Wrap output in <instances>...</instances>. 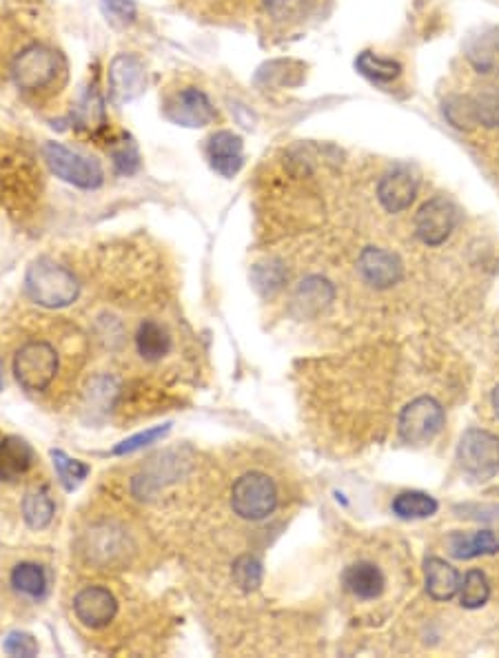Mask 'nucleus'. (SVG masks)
<instances>
[{"mask_svg": "<svg viewBox=\"0 0 499 658\" xmlns=\"http://www.w3.org/2000/svg\"><path fill=\"white\" fill-rule=\"evenodd\" d=\"M267 14L276 20H289L295 14H300L304 0H262Z\"/></svg>", "mask_w": 499, "mask_h": 658, "instance_id": "36", "label": "nucleus"}, {"mask_svg": "<svg viewBox=\"0 0 499 658\" xmlns=\"http://www.w3.org/2000/svg\"><path fill=\"white\" fill-rule=\"evenodd\" d=\"M5 370H3V359H0V390H3V384H5Z\"/></svg>", "mask_w": 499, "mask_h": 658, "instance_id": "39", "label": "nucleus"}, {"mask_svg": "<svg viewBox=\"0 0 499 658\" xmlns=\"http://www.w3.org/2000/svg\"><path fill=\"white\" fill-rule=\"evenodd\" d=\"M162 113L173 125L180 127H207L218 118V111L213 107L211 98L200 87H178L171 89L162 100Z\"/></svg>", "mask_w": 499, "mask_h": 658, "instance_id": "7", "label": "nucleus"}, {"mask_svg": "<svg viewBox=\"0 0 499 658\" xmlns=\"http://www.w3.org/2000/svg\"><path fill=\"white\" fill-rule=\"evenodd\" d=\"M47 588V572L36 561L20 559L14 561L12 568L7 570V590H12L18 599L40 601L47 594Z\"/></svg>", "mask_w": 499, "mask_h": 658, "instance_id": "16", "label": "nucleus"}, {"mask_svg": "<svg viewBox=\"0 0 499 658\" xmlns=\"http://www.w3.org/2000/svg\"><path fill=\"white\" fill-rule=\"evenodd\" d=\"M38 457L25 439L16 435L0 437V488L18 486L32 475Z\"/></svg>", "mask_w": 499, "mask_h": 658, "instance_id": "12", "label": "nucleus"}, {"mask_svg": "<svg viewBox=\"0 0 499 658\" xmlns=\"http://www.w3.org/2000/svg\"><path fill=\"white\" fill-rule=\"evenodd\" d=\"M358 269L360 275L364 277V282L373 286V289H391L397 282L402 280V262L400 257L391 251L378 249V246H369L360 253L358 260Z\"/></svg>", "mask_w": 499, "mask_h": 658, "instance_id": "13", "label": "nucleus"}, {"mask_svg": "<svg viewBox=\"0 0 499 658\" xmlns=\"http://www.w3.org/2000/svg\"><path fill=\"white\" fill-rule=\"evenodd\" d=\"M233 579L242 590H256L262 583V563L256 557L244 554L236 563H233Z\"/></svg>", "mask_w": 499, "mask_h": 658, "instance_id": "30", "label": "nucleus"}, {"mask_svg": "<svg viewBox=\"0 0 499 658\" xmlns=\"http://www.w3.org/2000/svg\"><path fill=\"white\" fill-rule=\"evenodd\" d=\"M103 7L105 12L118 20V23H134L136 16H138V9L134 0H103Z\"/></svg>", "mask_w": 499, "mask_h": 658, "instance_id": "35", "label": "nucleus"}, {"mask_svg": "<svg viewBox=\"0 0 499 658\" xmlns=\"http://www.w3.org/2000/svg\"><path fill=\"white\" fill-rule=\"evenodd\" d=\"M63 368V353L45 337H25L12 351V373L16 384L29 395L52 390Z\"/></svg>", "mask_w": 499, "mask_h": 658, "instance_id": "1", "label": "nucleus"}, {"mask_svg": "<svg viewBox=\"0 0 499 658\" xmlns=\"http://www.w3.org/2000/svg\"><path fill=\"white\" fill-rule=\"evenodd\" d=\"M76 619L91 630H103L118 614V601L114 592L103 585H89L83 588L74 599Z\"/></svg>", "mask_w": 499, "mask_h": 658, "instance_id": "11", "label": "nucleus"}, {"mask_svg": "<svg viewBox=\"0 0 499 658\" xmlns=\"http://www.w3.org/2000/svg\"><path fill=\"white\" fill-rule=\"evenodd\" d=\"M284 277H287V273H284V269L278 262L258 264L256 269H253V282H256V286L264 295L276 293L284 284Z\"/></svg>", "mask_w": 499, "mask_h": 658, "instance_id": "32", "label": "nucleus"}, {"mask_svg": "<svg viewBox=\"0 0 499 658\" xmlns=\"http://www.w3.org/2000/svg\"><path fill=\"white\" fill-rule=\"evenodd\" d=\"M12 76L18 91L27 96H52L67 80L65 58L47 45H29L16 56Z\"/></svg>", "mask_w": 499, "mask_h": 658, "instance_id": "2", "label": "nucleus"}, {"mask_svg": "<svg viewBox=\"0 0 499 658\" xmlns=\"http://www.w3.org/2000/svg\"><path fill=\"white\" fill-rule=\"evenodd\" d=\"M426 592L433 601H451L460 590V572L440 557H431L424 563Z\"/></svg>", "mask_w": 499, "mask_h": 658, "instance_id": "19", "label": "nucleus"}, {"mask_svg": "<svg viewBox=\"0 0 499 658\" xmlns=\"http://www.w3.org/2000/svg\"><path fill=\"white\" fill-rule=\"evenodd\" d=\"M54 464H56V472H58L60 481H63L65 488H69V490L76 488L78 483L89 475V466L80 464V461H76V459H69L65 452H60V450L54 452Z\"/></svg>", "mask_w": 499, "mask_h": 658, "instance_id": "31", "label": "nucleus"}, {"mask_svg": "<svg viewBox=\"0 0 499 658\" xmlns=\"http://www.w3.org/2000/svg\"><path fill=\"white\" fill-rule=\"evenodd\" d=\"M464 56L477 74L499 76V29L484 27L464 43Z\"/></svg>", "mask_w": 499, "mask_h": 658, "instance_id": "15", "label": "nucleus"}, {"mask_svg": "<svg viewBox=\"0 0 499 658\" xmlns=\"http://www.w3.org/2000/svg\"><path fill=\"white\" fill-rule=\"evenodd\" d=\"M333 297V284L320 275H311L300 282L298 293H295V302H298L304 315H313L320 313L329 302H333Z\"/></svg>", "mask_w": 499, "mask_h": 658, "instance_id": "23", "label": "nucleus"}, {"mask_svg": "<svg viewBox=\"0 0 499 658\" xmlns=\"http://www.w3.org/2000/svg\"><path fill=\"white\" fill-rule=\"evenodd\" d=\"M393 512L400 519H429L437 512V501L426 492H402L393 499Z\"/></svg>", "mask_w": 499, "mask_h": 658, "instance_id": "25", "label": "nucleus"}, {"mask_svg": "<svg viewBox=\"0 0 499 658\" xmlns=\"http://www.w3.org/2000/svg\"><path fill=\"white\" fill-rule=\"evenodd\" d=\"M355 69H358L364 78L380 82V85L393 82L402 76V65L397 63V60L378 56L373 54V51H362V54L355 58Z\"/></svg>", "mask_w": 499, "mask_h": 658, "instance_id": "24", "label": "nucleus"}, {"mask_svg": "<svg viewBox=\"0 0 499 658\" xmlns=\"http://www.w3.org/2000/svg\"><path fill=\"white\" fill-rule=\"evenodd\" d=\"M417 195V178L409 169L397 167L384 173L378 182V200L389 213H402L413 204Z\"/></svg>", "mask_w": 499, "mask_h": 658, "instance_id": "14", "label": "nucleus"}, {"mask_svg": "<svg viewBox=\"0 0 499 658\" xmlns=\"http://www.w3.org/2000/svg\"><path fill=\"white\" fill-rule=\"evenodd\" d=\"M3 650L9 656H36L38 654V643L32 634L25 632H12L7 634L3 643Z\"/></svg>", "mask_w": 499, "mask_h": 658, "instance_id": "33", "label": "nucleus"}, {"mask_svg": "<svg viewBox=\"0 0 499 658\" xmlns=\"http://www.w3.org/2000/svg\"><path fill=\"white\" fill-rule=\"evenodd\" d=\"M43 158L56 178L74 184L78 189H98L105 180L103 167L96 160L80 156V153L60 145V142H45Z\"/></svg>", "mask_w": 499, "mask_h": 658, "instance_id": "5", "label": "nucleus"}, {"mask_svg": "<svg viewBox=\"0 0 499 658\" xmlns=\"http://www.w3.org/2000/svg\"><path fill=\"white\" fill-rule=\"evenodd\" d=\"M444 408L433 397H417L406 404L397 421V430L404 444H429V441L444 428Z\"/></svg>", "mask_w": 499, "mask_h": 658, "instance_id": "8", "label": "nucleus"}, {"mask_svg": "<svg viewBox=\"0 0 499 658\" xmlns=\"http://www.w3.org/2000/svg\"><path fill=\"white\" fill-rule=\"evenodd\" d=\"M25 291L40 306L65 308L78 300L80 284L67 266L43 257L27 269Z\"/></svg>", "mask_w": 499, "mask_h": 658, "instance_id": "3", "label": "nucleus"}, {"mask_svg": "<svg viewBox=\"0 0 499 658\" xmlns=\"http://www.w3.org/2000/svg\"><path fill=\"white\" fill-rule=\"evenodd\" d=\"M109 87L120 102H131L145 94L147 67L136 54H118L109 63Z\"/></svg>", "mask_w": 499, "mask_h": 658, "instance_id": "10", "label": "nucleus"}, {"mask_svg": "<svg viewBox=\"0 0 499 658\" xmlns=\"http://www.w3.org/2000/svg\"><path fill=\"white\" fill-rule=\"evenodd\" d=\"M457 226V209L451 200L431 198L424 202L415 215V233L424 244H444Z\"/></svg>", "mask_w": 499, "mask_h": 658, "instance_id": "9", "label": "nucleus"}, {"mask_svg": "<svg viewBox=\"0 0 499 658\" xmlns=\"http://www.w3.org/2000/svg\"><path fill=\"white\" fill-rule=\"evenodd\" d=\"M491 402H493V408H495V415L499 417V386L493 390V397H491Z\"/></svg>", "mask_w": 499, "mask_h": 658, "instance_id": "38", "label": "nucleus"}, {"mask_svg": "<svg viewBox=\"0 0 499 658\" xmlns=\"http://www.w3.org/2000/svg\"><path fill=\"white\" fill-rule=\"evenodd\" d=\"M442 113L448 120V125H453L455 129L471 131L473 127H477L473 96H448L442 102Z\"/></svg>", "mask_w": 499, "mask_h": 658, "instance_id": "28", "label": "nucleus"}, {"mask_svg": "<svg viewBox=\"0 0 499 658\" xmlns=\"http://www.w3.org/2000/svg\"><path fill=\"white\" fill-rule=\"evenodd\" d=\"M136 351L145 362H160L171 351V333L158 320H145L138 326Z\"/></svg>", "mask_w": 499, "mask_h": 658, "instance_id": "21", "label": "nucleus"}, {"mask_svg": "<svg viewBox=\"0 0 499 658\" xmlns=\"http://www.w3.org/2000/svg\"><path fill=\"white\" fill-rule=\"evenodd\" d=\"M448 552L455 559H475L484 554L499 552V534L495 530H477V532H453L448 537Z\"/></svg>", "mask_w": 499, "mask_h": 658, "instance_id": "20", "label": "nucleus"}, {"mask_svg": "<svg viewBox=\"0 0 499 658\" xmlns=\"http://www.w3.org/2000/svg\"><path fill=\"white\" fill-rule=\"evenodd\" d=\"M457 461L468 477L493 479L499 472V437L480 428L466 430L457 446Z\"/></svg>", "mask_w": 499, "mask_h": 658, "instance_id": "6", "label": "nucleus"}, {"mask_svg": "<svg viewBox=\"0 0 499 658\" xmlns=\"http://www.w3.org/2000/svg\"><path fill=\"white\" fill-rule=\"evenodd\" d=\"M167 430H169V426H158V428L145 430V433H140L136 437H129L127 441H122L120 446L114 448V455H127V452H134V450H140V448H145L149 444H154V441H158L160 437L167 435Z\"/></svg>", "mask_w": 499, "mask_h": 658, "instance_id": "34", "label": "nucleus"}, {"mask_svg": "<svg viewBox=\"0 0 499 658\" xmlns=\"http://www.w3.org/2000/svg\"><path fill=\"white\" fill-rule=\"evenodd\" d=\"M200 3L205 5V7H211L213 12H216V5H218V7H224V5H229L231 0H200Z\"/></svg>", "mask_w": 499, "mask_h": 658, "instance_id": "37", "label": "nucleus"}, {"mask_svg": "<svg viewBox=\"0 0 499 658\" xmlns=\"http://www.w3.org/2000/svg\"><path fill=\"white\" fill-rule=\"evenodd\" d=\"M475 120L486 129H499V87H488L473 96Z\"/></svg>", "mask_w": 499, "mask_h": 658, "instance_id": "29", "label": "nucleus"}, {"mask_svg": "<svg viewBox=\"0 0 499 658\" xmlns=\"http://www.w3.org/2000/svg\"><path fill=\"white\" fill-rule=\"evenodd\" d=\"M278 506L276 483L264 472H247L231 488V510L240 519L262 521Z\"/></svg>", "mask_w": 499, "mask_h": 658, "instance_id": "4", "label": "nucleus"}, {"mask_svg": "<svg viewBox=\"0 0 499 658\" xmlns=\"http://www.w3.org/2000/svg\"><path fill=\"white\" fill-rule=\"evenodd\" d=\"M460 603L466 610H477L486 605L488 596H491V585H488L486 574L482 570H468L464 581H460Z\"/></svg>", "mask_w": 499, "mask_h": 658, "instance_id": "27", "label": "nucleus"}, {"mask_svg": "<svg viewBox=\"0 0 499 658\" xmlns=\"http://www.w3.org/2000/svg\"><path fill=\"white\" fill-rule=\"evenodd\" d=\"M344 590L360 601H373L384 592V574L375 563L358 561L342 572Z\"/></svg>", "mask_w": 499, "mask_h": 658, "instance_id": "18", "label": "nucleus"}, {"mask_svg": "<svg viewBox=\"0 0 499 658\" xmlns=\"http://www.w3.org/2000/svg\"><path fill=\"white\" fill-rule=\"evenodd\" d=\"M207 158L211 167L222 178H233L242 169V138L233 131H218L209 138Z\"/></svg>", "mask_w": 499, "mask_h": 658, "instance_id": "17", "label": "nucleus"}, {"mask_svg": "<svg viewBox=\"0 0 499 658\" xmlns=\"http://www.w3.org/2000/svg\"><path fill=\"white\" fill-rule=\"evenodd\" d=\"M20 514H23L27 528L45 530L49 523L54 521L56 503L52 497H49L47 490L34 486L25 492L23 499H20Z\"/></svg>", "mask_w": 499, "mask_h": 658, "instance_id": "22", "label": "nucleus"}, {"mask_svg": "<svg viewBox=\"0 0 499 658\" xmlns=\"http://www.w3.org/2000/svg\"><path fill=\"white\" fill-rule=\"evenodd\" d=\"M120 530L114 528H100L94 543L89 541V557L103 563H114L118 557L127 554V543L120 539Z\"/></svg>", "mask_w": 499, "mask_h": 658, "instance_id": "26", "label": "nucleus"}]
</instances>
